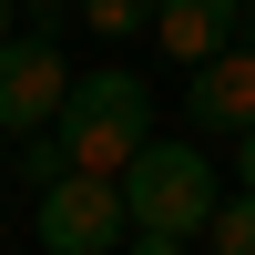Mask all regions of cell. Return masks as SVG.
I'll return each instance as SVG.
<instances>
[{"label":"cell","mask_w":255,"mask_h":255,"mask_svg":"<svg viewBox=\"0 0 255 255\" xmlns=\"http://www.w3.org/2000/svg\"><path fill=\"white\" fill-rule=\"evenodd\" d=\"M133 255H184V245L174 235H133Z\"/></svg>","instance_id":"obj_10"},{"label":"cell","mask_w":255,"mask_h":255,"mask_svg":"<svg viewBox=\"0 0 255 255\" xmlns=\"http://www.w3.org/2000/svg\"><path fill=\"white\" fill-rule=\"evenodd\" d=\"M235 184H255V123L235 133Z\"/></svg>","instance_id":"obj_9"},{"label":"cell","mask_w":255,"mask_h":255,"mask_svg":"<svg viewBox=\"0 0 255 255\" xmlns=\"http://www.w3.org/2000/svg\"><path fill=\"white\" fill-rule=\"evenodd\" d=\"M20 10H61V0H20Z\"/></svg>","instance_id":"obj_13"},{"label":"cell","mask_w":255,"mask_h":255,"mask_svg":"<svg viewBox=\"0 0 255 255\" xmlns=\"http://www.w3.org/2000/svg\"><path fill=\"white\" fill-rule=\"evenodd\" d=\"M215 163H204V143H143L133 163H123V215H133V235H204V225H215Z\"/></svg>","instance_id":"obj_2"},{"label":"cell","mask_w":255,"mask_h":255,"mask_svg":"<svg viewBox=\"0 0 255 255\" xmlns=\"http://www.w3.org/2000/svg\"><path fill=\"white\" fill-rule=\"evenodd\" d=\"M61 92H72V61H61V41L51 31H10L0 41V133H51V113H61Z\"/></svg>","instance_id":"obj_4"},{"label":"cell","mask_w":255,"mask_h":255,"mask_svg":"<svg viewBox=\"0 0 255 255\" xmlns=\"http://www.w3.org/2000/svg\"><path fill=\"white\" fill-rule=\"evenodd\" d=\"M204 245H215V255H255V184H235V194L215 204V225H204Z\"/></svg>","instance_id":"obj_7"},{"label":"cell","mask_w":255,"mask_h":255,"mask_svg":"<svg viewBox=\"0 0 255 255\" xmlns=\"http://www.w3.org/2000/svg\"><path fill=\"white\" fill-rule=\"evenodd\" d=\"M133 235V215H123V174H51L41 184V245L51 255H113Z\"/></svg>","instance_id":"obj_3"},{"label":"cell","mask_w":255,"mask_h":255,"mask_svg":"<svg viewBox=\"0 0 255 255\" xmlns=\"http://www.w3.org/2000/svg\"><path fill=\"white\" fill-rule=\"evenodd\" d=\"M51 133H61V153H72L82 174H123V163L153 143V82H143V72H92V82H72L61 113H51Z\"/></svg>","instance_id":"obj_1"},{"label":"cell","mask_w":255,"mask_h":255,"mask_svg":"<svg viewBox=\"0 0 255 255\" xmlns=\"http://www.w3.org/2000/svg\"><path fill=\"white\" fill-rule=\"evenodd\" d=\"M82 20H92L102 41H143L153 31V0H82Z\"/></svg>","instance_id":"obj_8"},{"label":"cell","mask_w":255,"mask_h":255,"mask_svg":"<svg viewBox=\"0 0 255 255\" xmlns=\"http://www.w3.org/2000/svg\"><path fill=\"white\" fill-rule=\"evenodd\" d=\"M0 41H10V0H0Z\"/></svg>","instance_id":"obj_12"},{"label":"cell","mask_w":255,"mask_h":255,"mask_svg":"<svg viewBox=\"0 0 255 255\" xmlns=\"http://www.w3.org/2000/svg\"><path fill=\"white\" fill-rule=\"evenodd\" d=\"M235 31H245V0H153V31L143 41H163V51L194 72V61H215Z\"/></svg>","instance_id":"obj_6"},{"label":"cell","mask_w":255,"mask_h":255,"mask_svg":"<svg viewBox=\"0 0 255 255\" xmlns=\"http://www.w3.org/2000/svg\"><path fill=\"white\" fill-rule=\"evenodd\" d=\"M235 41H255V0H245V31H235Z\"/></svg>","instance_id":"obj_11"},{"label":"cell","mask_w":255,"mask_h":255,"mask_svg":"<svg viewBox=\"0 0 255 255\" xmlns=\"http://www.w3.org/2000/svg\"><path fill=\"white\" fill-rule=\"evenodd\" d=\"M184 123H194V133H245L255 123V41H225L215 61H194Z\"/></svg>","instance_id":"obj_5"}]
</instances>
